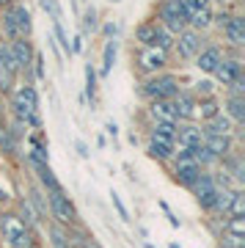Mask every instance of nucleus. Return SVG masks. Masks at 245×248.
<instances>
[{"label":"nucleus","mask_w":245,"mask_h":248,"mask_svg":"<svg viewBox=\"0 0 245 248\" xmlns=\"http://www.w3.org/2000/svg\"><path fill=\"white\" fill-rule=\"evenodd\" d=\"M146 248H154V246H152V243H146Z\"/></svg>","instance_id":"nucleus-49"},{"label":"nucleus","mask_w":245,"mask_h":248,"mask_svg":"<svg viewBox=\"0 0 245 248\" xmlns=\"http://www.w3.org/2000/svg\"><path fill=\"white\" fill-rule=\"evenodd\" d=\"M220 108H223V113L234 122V127H243V124H245V97L226 94L223 102H220Z\"/></svg>","instance_id":"nucleus-22"},{"label":"nucleus","mask_w":245,"mask_h":248,"mask_svg":"<svg viewBox=\"0 0 245 248\" xmlns=\"http://www.w3.org/2000/svg\"><path fill=\"white\" fill-rule=\"evenodd\" d=\"M47 237H50V248H75L72 246V234L58 223H50L47 226Z\"/></svg>","instance_id":"nucleus-28"},{"label":"nucleus","mask_w":245,"mask_h":248,"mask_svg":"<svg viewBox=\"0 0 245 248\" xmlns=\"http://www.w3.org/2000/svg\"><path fill=\"white\" fill-rule=\"evenodd\" d=\"M9 45V55L11 61H14V66H17L19 75H25V83H33V78H31V63H33V45H31V39H14V42H6Z\"/></svg>","instance_id":"nucleus-8"},{"label":"nucleus","mask_w":245,"mask_h":248,"mask_svg":"<svg viewBox=\"0 0 245 248\" xmlns=\"http://www.w3.org/2000/svg\"><path fill=\"white\" fill-rule=\"evenodd\" d=\"M105 133L116 141V138H119V124H116V122H105Z\"/></svg>","instance_id":"nucleus-45"},{"label":"nucleus","mask_w":245,"mask_h":248,"mask_svg":"<svg viewBox=\"0 0 245 248\" xmlns=\"http://www.w3.org/2000/svg\"><path fill=\"white\" fill-rule=\"evenodd\" d=\"M110 3H122V0H110Z\"/></svg>","instance_id":"nucleus-50"},{"label":"nucleus","mask_w":245,"mask_h":248,"mask_svg":"<svg viewBox=\"0 0 245 248\" xmlns=\"http://www.w3.org/2000/svg\"><path fill=\"white\" fill-rule=\"evenodd\" d=\"M102 33H105L107 39H116V33H119V22H105V25H102Z\"/></svg>","instance_id":"nucleus-44"},{"label":"nucleus","mask_w":245,"mask_h":248,"mask_svg":"<svg viewBox=\"0 0 245 248\" xmlns=\"http://www.w3.org/2000/svg\"><path fill=\"white\" fill-rule=\"evenodd\" d=\"M99 31V11L94 6H88L83 11V33H96Z\"/></svg>","instance_id":"nucleus-36"},{"label":"nucleus","mask_w":245,"mask_h":248,"mask_svg":"<svg viewBox=\"0 0 245 248\" xmlns=\"http://www.w3.org/2000/svg\"><path fill=\"white\" fill-rule=\"evenodd\" d=\"M116 55H119V42H116V39H107L105 47H102V66H99V72H96V75L107 78V75H110V69H113V63H116Z\"/></svg>","instance_id":"nucleus-27"},{"label":"nucleus","mask_w":245,"mask_h":248,"mask_svg":"<svg viewBox=\"0 0 245 248\" xmlns=\"http://www.w3.org/2000/svg\"><path fill=\"white\" fill-rule=\"evenodd\" d=\"M187 11H199V9H212V0H182Z\"/></svg>","instance_id":"nucleus-41"},{"label":"nucleus","mask_w":245,"mask_h":248,"mask_svg":"<svg viewBox=\"0 0 245 248\" xmlns=\"http://www.w3.org/2000/svg\"><path fill=\"white\" fill-rule=\"evenodd\" d=\"M223 55H226V50H220L218 45H204V50L193 61H196V69L201 72V75H212V72L218 69V63L223 61Z\"/></svg>","instance_id":"nucleus-15"},{"label":"nucleus","mask_w":245,"mask_h":248,"mask_svg":"<svg viewBox=\"0 0 245 248\" xmlns=\"http://www.w3.org/2000/svg\"><path fill=\"white\" fill-rule=\"evenodd\" d=\"M149 135H157V138H166V141H176V124H171V122H152Z\"/></svg>","instance_id":"nucleus-34"},{"label":"nucleus","mask_w":245,"mask_h":248,"mask_svg":"<svg viewBox=\"0 0 245 248\" xmlns=\"http://www.w3.org/2000/svg\"><path fill=\"white\" fill-rule=\"evenodd\" d=\"M168 53L163 50H154V47H140L138 53L132 55V63H135V69L138 75L143 78H149V75H160V72H168Z\"/></svg>","instance_id":"nucleus-6"},{"label":"nucleus","mask_w":245,"mask_h":248,"mask_svg":"<svg viewBox=\"0 0 245 248\" xmlns=\"http://www.w3.org/2000/svg\"><path fill=\"white\" fill-rule=\"evenodd\" d=\"M174 169H171V174H174V182L182 187H193L196 185V179L201 177V166L193 160V152H179V155H174Z\"/></svg>","instance_id":"nucleus-7"},{"label":"nucleus","mask_w":245,"mask_h":248,"mask_svg":"<svg viewBox=\"0 0 245 248\" xmlns=\"http://www.w3.org/2000/svg\"><path fill=\"white\" fill-rule=\"evenodd\" d=\"M0 240L9 248H36V234L25 221H19L17 213L3 210L0 213Z\"/></svg>","instance_id":"nucleus-2"},{"label":"nucleus","mask_w":245,"mask_h":248,"mask_svg":"<svg viewBox=\"0 0 245 248\" xmlns=\"http://www.w3.org/2000/svg\"><path fill=\"white\" fill-rule=\"evenodd\" d=\"M146 113H149L152 122H171V124H179L176 119V108L171 99H152L149 108H146Z\"/></svg>","instance_id":"nucleus-20"},{"label":"nucleus","mask_w":245,"mask_h":248,"mask_svg":"<svg viewBox=\"0 0 245 248\" xmlns=\"http://www.w3.org/2000/svg\"><path fill=\"white\" fill-rule=\"evenodd\" d=\"M204 141V130L201 124L196 122H179L176 124V141H174V155H179V152H193L199 149Z\"/></svg>","instance_id":"nucleus-11"},{"label":"nucleus","mask_w":245,"mask_h":248,"mask_svg":"<svg viewBox=\"0 0 245 248\" xmlns=\"http://www.w3.org/2000/svg\"><path fill=\"white\" fill-rule=\"evenodd\" d=\"M157 28H160L157 19H143V22L135 28V42H138L140 47H152L154 45V36H157Z\"/></svg>","instance_id":"nucleus-25"},{"label":"nucleus","mask_w":245,"mask_h":248,"mask_svg":"<svg viewBox=\"0 0 245 248\" xmlns=\"http://www.w3.org/2000/svg\"><path fill=\"white\" fill-rule=\"evenodd\" d=\"M11 97V113L19 124L31 130H42V116H39V91L33 83H22L19 89L9 94Z\"/></svg>","instance_id":"nucleus-1"},{"label":"nucleus","mask_w":245,"mask_h":248,"mask_svg":"<svg viewBox=\"0 0 245 248\" xmlns=\"http://www.w3.org/2000/svg\"><path fill=\"white\" fill-rule=\"evenodd\" d=\"M17 138H14V133L9 130V122H3L0 119V152L3 155H14L17 152Z\"/></svg>","instance_id":"nucleus-32"},{"label":"nucleus","mask_w":245,"mask_h":248,"mask_svg":"<svg viewBox=\"0 0 245 248\" xmlns=\"http://www.w3.org/2000/svg\"><path fill=\"white\" fill-rule=\"evenodd\" d=\"M69 45H72V55H80L83 50H86V42H83V33H80V36H75V39H72Z\"/></svg>","instance_id":"nucleus-42"},{"label":"nucleus","mask_w":245,"mask_h":248,"mask_svg":"<svg viewBox=\"0 0 245 248\" xmlns=\"http://www.w3.org/2000/svg\"><path fill=\"white\" fill-rule=\"evenodd\" d=\"M218 113H223V108H220V99H218V97H204V99H199V105H196V124L212 122Z\"/></svg>","instance_id":"nucleus-23"},{"label":"nucleus","mask_w":245,"mask_h":248,"mask_svg":"<svg viewBox=\"0 0 245 248\" xmlns=\"http://www.w3.org/2000/svg\"><path fill=\"white\" fill-rule=\"evenodd\" d=\"M11 3H17V0H0V9H6V6H11Z\"/></svg>","instance_id":"nucleus-46"},{"label":"nucleus","mask_w":245,"mask_h":248,"mask_svg":"<svg viewBox=\"0 0 245 248\" xmlns=\"http://www.w3.org/2000/svg\"><path fill=\"white\" fill-rule=\"evenodd\" d=\"M17 78H19V72L9 55V45L0 42V97H9L11 91H14Z\"/></svg>","instance_id":"nucleus-12"},{"label":"nucleus","mask_w":245,"mask_h":248,"mask_svg":"<svg viewBox=\"0 0 245 248\" xmlns=\"http://www.w3.org/2000/svg\"><path fill=\"white\" fill-rule=\"evenodd\" d=\"M146 155L157 163H168L174 157V141H166V138H157V135H149L146 141Z\"/></svg>","instance_id":"nucleus-21"},{"label":"nucleus","mask_w":245,"mask_h":248,"mask_svg":"<svg viewBox=\"0 0 245 248\" xmlns=\"http://www.w3.org/2000/svg\"><path fill=\"white\" fill-rule=\"evenodd\" d=\"M75 149H77L80 157H91V149H88V143L83 141V138H77V141H75Z\"/></svg>","instance_id":"nucleus-43"},{"label":"nucleus","mask_w":245,"mask_h":248,"mask_svg":"<svg viewBox=\"0 0 245 248\" xmlns=\"http://www.w3.org/2000/svg\"><path fill=\"white\" fill-rule=\"evenodd\" d=\"M0 119H3V97H0Z\"/></svg>","instance_id":"nucleus-47"},{"label":"nucleus","mask_w":245,"mask_h":248,"mask_svg":"<svg viewBox=\"0 0 245 248\" xmlns=\"http://www.w3.org/2000/svg\"><path fill=\"white\" fill-rule=\"evenodd\" d=\"M218 166H220L223 174H229V179H231V185H234V187H243L245 185V160H243V155H240L237 149L231 152L229 157L220 160Z\"/></svg>","instance_id":"nucleus-16"},{"label":"nucleus","mask_w":245,"mask_h":248,"mask_svg":"<svg viewBox=\"0 0 245 248\" xmlns=\"http://www.w3.org/2000/svg\"><path fill=\"white\" fill-rule=\"evenodd\" d=\"M11 9H14V19H17L19 36H22V39H31V33H33V19H31V11H28L22 3H11Z\"/></svg>","instance_id":"nucleus-26"},{"label":"nucleus","mask_w":245,"mask_h":248,"mask_svg":"<svg viewBox=\"0 0 245 248\" xmlns=\"http://www.w3.org/2000/svg\"><path fill=\"white\" fill-rule=\"evenodd\" d=\"M3 39H6V42L22 39V36H19V28H17V19H14V9H11V6L3 9Z\"/></svg>","instance_id":"nucleus-31"},{"label":"nucleus","mask_w":245,"mask_h":248,"mask_svg":"<svg viewBox=\"0 0 245 248\" xmlns=\"http://www.w3.org/2000/svg\"><path fill=\"white\" fill-rule=\"evenodd\" d=\"M86 97L91 105H96V94H99V75H96V66L94 63H86Z\"/></svg>","instance_id":"nucleus-29"},{"label":"nucleus","mask_w":245,"mask_h":248,"mask_svg":"<svg viewBox=\"0 0 245 248\" xmlns=\"http://www.w3.org/2000/svg\"><path fill=\"white\" fill-rule=\"evenodd\" d=\"M193 160L201 166V171H207V169H212V166H218L220 160L212 155V152H207L204 146H199V149H193Z\"/></svg>","instance_id":"nucleus-35"},{"label":"nucleus","mask_w":245,"mask_h":248,"mask_svg":"<svg viewBox=\"0 0 245 248\" xmlns=\"http://www.w3.org/2000/svg\"><path fill=\"white\" fill-rule=\"evenodd\" d=\"M204 45H207V42H204V33L193 31V28H184L182 33L174 36V50L182 61H193V58L204 50Z\"/></svg>","instance_id":"nucleus-9"},{"label":"nucleus","mask_w":245,"mask_h":248,"mask_svg":"<svg viewBox=\"0 0 245 248\" xmlns=\"http://www.w3.org/2000/svg\"><path fill=\"white\" fill-rule=\"evenodd\" d=\"M17 207H19L17 218H19V221H25L28 226H31V229L42 223V218H39V213H36V207L31 204V199H28V196H22V199H19V204H17Z\"/></svg>","instance_id":"nucleus-30"},{"label":"nucleus","mask_w":245,"mask_h":248,"mask_svg":"<svg viewBox=\"0 0 245 248\" xmlns=\"http://www.w3.org/2000/svg\"><path fill=\"white\" fill-rule=\"evenodd\" d=\"M110 202H113V207H116V213H119V218H122V221H130V213H127V207H124V202H122V196L116 193H110Z\"/></svg>","instance_id":"nucleus-40"},{"label":"nucleus","mask_w":245,"mask_h":248,"mask_svg":"<svg viewBox=\"0 0 245 248\" xmlns=\"http://www.w3.org/2000/svg\"><path fill=\"white\" fill-rule=\"evenodd\" d=\"M39 6L44 9V14L50 19H61V6H58V0H39Z\"/></svg>","instance_id":"nucleus-39"},{"label":"nucleus","mask_w":245,"mask_h":248,"mask_svg":"<svg viewBox=\"0 0 245 248\" xmlns=\"http://www.w3.org/2000/svg\"><path fill=\"white\" fill-rule=\"evenodd\" d=\"M201 146L207 152H212L218 160H223L234 152V135H204Z\"/></svg>","instance_id":"nucleus-19"},{"label":"nucleus","mask_w":245,"mask_h":248,"mask_svg":"<svg viewBox=\"0 0 245 248\" xmlns=\"http://www.w3.org/2000/svg\"><path fill=\"white\" fill-rule=\"evenodd\" d=\"M218 190H220V185L215 182V177H212L210 171H201V177L196 179V185L190 187L193 199H196V204L201 207L204 213L212 210V204H215V199H218Z\"/></svg>","instance_id":"nucleus-10"},{"label":"nucleus","mask_w":245,"mask_h":248,"mask_svg":"<svg viewBox=\"0 0 245 248\" xmlns=\"http://www.w3.org/2000/svg\"><path fill=\"white\" fill-rule=\"evenodd\" d=\"M193 94H196V97L199 99H204V97H215V80H199V83H196V89H193Z\"/></svg>","instance_id":"nucleus-38"},{"label":"nucleus","mask_w":245,"mask_h":248,"mask_svg":"<svg viewBox=\"0 0 245 248\" xmlns=\"http://www.w3.org/2000/svg\"><path fill=\"white\" fill-rule=\"evenodd\" d=\"M223 39L234 50H243L245 47V17L243 14H231L229 17V22L223 25Z\"/></svg>","instance_id":"nucleus-18"},{"label":"nucleus","mask_w":245,"mask_h":248,"mask_svg":"<svg viewBox=\"0 0 245 248\" xmlns=\"http://www.w3.org/2000/svg\"><path fill=\"white\" fill-rule=\"evenodd\" d=\"M17 3H19V0H17Z\"/></svg>","instance_id":"nucleus-51"},{"label":"nucleus","mask_w":245,"mask_h":248,"mask_svg":"<svg viewBox=\"0 0 245 248\" xmlns=\"http://www.w3.org/2000/svg\"><path fill=\"white\" fill-rule=\"evenodd\" d=\"M201 130L204 135H234V130H240V127H234V122L226 113H218L212 122L201 124Z\"/></svg>","instance_id":"nucleus-24"},{"label":"nucleus","mask_w":245,"mask_h":248,"mask_svg":"<svg viewBox=\"0 0 245 248\" xmlns=\"http://www.w3.org/2000/svg\"><path fill=\"white\" fill-rule=\"evenodd\" d=\"M171 102H174V108H176V119H179V122H196V105H199V97H196L190 89H179Z\"/></svg>","instance_id":"nucleus-14"},{"label":"nucleus","mask_w":245,"mask_h":248,"mask_svg":"<svg viewBox=\"0 0 245 248\" xmlns=\"http://www.w3.org/2000/svg\"><path fill=\"white\" fill-rule=\"evenodd\" d=\"M212 78L218 80L223 89H229L231 83H237V80L243 78V58L240 55H223V61L218 63V69L212 72Z\"/></svg>","instance_id":"nucleus-13"},{"label":"nucleus","mask_w":245,"mask_h":248,"mask_svg":"<svg viewBox=\"0 0 245 248\" xmlns=\"http://www.w3.org/2000/svg\"><path fill=\"white\" fill-rule=\"evenodd\" d=\"M223 232L231 237H245V218H226L223 221Z\"/></svg>","instance_id":"nucleus-37"},{"label":"nucleus","mask_w":245,"mask_h":248,"mask_svg":"<svg viewBox=\"0 0 245 248\" xmlns=\"http://www.w3.org/2000/svg\"><path fill=\"white\" fill-rule=\"evenodd\" d=\"M182 89L179 78L174 72H160V75H149L140 80V97L143 99H174V94Z\"/></svg>","instance_id":"nucleus-4"},{"label":"nucleus","mask_w":245,"mask_h":248,"mask_svg":"<svg viewBox=\"0 0 245 248\" xmlns=\"http://www.w3.org/2000/svg\"><path fill=\"white\" fill-rule=\"evenodd\" d=\"M226 218H245V193H243V187H237L234 196H231Z\"/></svg>","instance_id":"nucleus-33"},{"label":"nucleus","mask_w":245,"mask_h":248,"mask_svg":"<svg viewBox=\"0 0 245 248\" xmlns=\"http://www.w3.org/2000/svg\"><path fill=\"white\" fill-rule=\"evenodd\" d=\"M168 248H182V246H176V243H171V246H168Z\"/></svg>","instance_id":"nucleus-48"},{"label":"nucleus","mask_w":245,"mask_h":248,"mask_svg":"<svg viewBox=\"0 0 245 248\" xmlns=\"http://www.w3.org/2000/svg\"><path fill=\"white\" fill-rule=\"evenodd\" d=\"M157 22L171 33H182L187 28V9L182 0H160L157 6Z\"/></svg>","instance_id":"nucleus-5"},{"label":"nucleus","mask_w":245,"mask_h":248,"mask_svg":"<svg viewBox=\"0 0 245 248\" xmlns=\"http://www.w3.org/2000/svg\"><path fill=\"white\" fill-rule=\"evenodd\" d=\"M47 215H50V223H58L63 229H77L80 226V213L66 190L47 193Z\"/></svg>","instance_id":"nucleus-3"},{"label":"nucleus","mask_w":245,"mask_h":248,"mask_svg":"<svg viewBox=\"0 0 245 248\" xmlns=\"http://www.w3.org/2000/svg\"><path fill=\"white\" fill-rule=\"evenodd\" d=\"M28 163H31V169L36 171L39 187H42L44 193H58V190H63L61 179L55 177V171L50 169V163H33V160H28Z\"/></svg>","instance_id":"nucleus-17"}]
</instances>
